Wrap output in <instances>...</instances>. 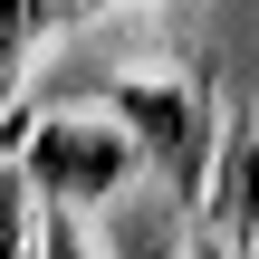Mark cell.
Returning a JSON list of instances; mask_svg holds the SVG:
<instances>
[{
    "label": "cell",
    "mask_w": 259,
    "mask_h": 259,
    "mask_svg": "<svg viewBox=\"0 0 259 259\" xmlns=\"http://www.w3.org/2000/svg\"><path fill=\"white\" fill-rule=\"evenodd\" d=\"M19 173H29V192H38L48 211H106V202H125V192H135V173H144V144L125 135V115H115V106H96V96H67V106L29 115Z\"/></svg>",
    "instance_id": "obj_1"
},
{
    "label": "cell",
    "mask_w": 259,
    "mask_h": 259,
    "mask_svg": "<svg viewBox=\"0 0 259 259\" xmlns=\"http://www.w3.org/2000/svg\"><path fill=\"white\" fill-rule=\"evenodd\" d=\"M96 106L125 115V135L144 144V163L163 173V192L183 211L211 202V173H221V125H211V87L192 77H106Z\"/></svg>",
    "instance_id": "obj_2"
},
{
    "label": "cell",
    "mask_w": 259,
    "mask_h": 259,
    "mask_svg": "<svg viewBox=\"0 0 259 259\" xmlns=\"http://www.w3.org/2000/svg\"><path fill=\"white\" fill-rule=\"evenodd\" d=\"M202 221L221 231V250H231V259H259V125L221 135V173H211Z\"/></svg>",
    "instance_id": "obj_3"
},
{
    "label": "cell",
    "mask_w": 259,
    "mask_h": 259,
    "mask_svg": "<svg viewBox=\"0 0 259 259\" xmlns=\"http://www.w3.org/2000/svg\"><path fill=\"white\" fill-rule=\"evenodd\" d=\"M115 211V259H231L221 250V231H202V211H183L173 192H163V211H135V202H106Z\"/></svg>",
    "instance_id": "obj_4"
},
{
    "label": "cell",
    "mask_w": 259,
    "mask_h": 259,
    "mask_svg": "<svg viewBox=\"0 0 259 259\" xmlns=\"http://www.w3.org/2000/svg\"><path fill=\"white\" fill-rule=\"evenodd\" d=\"M77 0H0V106L29 87V58L58 38V19H67Z\"/></svg>",
    "instance_id": "obj_5"
},
{
    "label": "cell",
    "mask_w": 259,
    "mask_h": 259,
    "mask_svg": "<svg viewBox=\"0 0 259 259\" xmlns=\"http://www.w3.org/2000/svg\"><path fill=\"white\" fill-rule=\"evenodd\" d=\"M38 211H29V173H0V259H38Z\"/></svg>",
    "instance_id": "obj_6"
},
{
    "label": "cell",
    "mask_w": 259,
    "mask_h": 259,
    "mask_svg": "<svg viewBox=\"0 0 259 259\" xmlns=\"http://www.w3.org/2000/svg\"><path fill=\"white\" fill-rule=\"evenodd\" d=\"M38 259H96V240H87L67 211H48V231H38Z\"/></svg>",
    "instance_id": "obj_7"
},
{
    "label": "cell",
    "mask_w": 259,
    "mask_h": 259,
    "mask_svg": "<svg viewBox=\"0 0 259 259\" xmlns=\"http://www.w3.org/2000/svg\"><path fill=\"white\" fill-rule=\"evenodd\" d=\"M77 10H87V0H77Z\"/></svg>",
    "instance_id": "obj_8"
}]
</instances>
